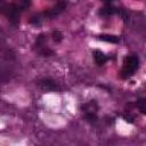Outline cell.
I'll list each match as a JSON object with an SVG mask.
<instances>
[{
	"label": "cell",
	"mask_w": 146,
	"mask_h": 146,
	"mask_svg": "<svg viewBox=\"0 0 146 146\" xmlns=\"http://www.w3.org/2000/svg\"><path fill=\"white\" fill-rule=\"evenodd\" d=\"M139 67V58L135 55L127 56L123 60V66L121 70V76L123 79L130 78Z\"/></svg>",
	"instance_id": "1"
},
{
	"label": "cell",
	"mask_w": 146,
	"mask_h": 146,
	"mask_svg": "<svg viewBox=\"0 0 146 146\" xmlns=\"http://www.w3.org/2000/svg\"><path fill=\"white\" fill-rule=\"evenodd\" d=\"M94 59H95L96 64L99 65V66L104 65V64L107 62L106 55H105L103 51H100V50H94Z\"/></svg>",
	"instance_id": "6"
},
{
	"label": "cell",
	"mask_w": 146,
	"mask_h": 146,
	"mask_svg": "<svg viewBox=\"0 0 146 146\" xmlns=\"http://www.w3.org/2000/svg\"><path fill=\"white\" fill-rule=\"evenodd\" d=\"M99 40L106 41V42H111V43H117L120 41V38L116 35H111V34H100L98 36Z\"/></svg>",
	"instance_id": "7"
},
{
	"label": "cell",
	"mask_w": 146,
	"mask_h": 146,
	"mask_svg": "<svg viewBox=\"0 0 146 146\" xmlns=\"http://www.w3.org/2000/svg\"><path fill=\"white\" fill-rule=\"evenodd\" d=\"M145 103H146V100L145 99H139L138 102H137V107L140 110V112L141 113H145L146 112V107H145Z\"/></svg>",
	"instance_id": "12"
},
{
	"label": "cell",
	"mask_w": 146,
	"mask_h": 146,
	"mask_svg": "<svg viewBox=\"0 0 146 146\" xmlns=\"http://www.w3.org/2000/svg\"><path fill=\"white\" fill-rule=\"evenodd\" d=\"M123 117H124V120L128 121V122H133V116L130 115V114H124Z\"/></svg>",
	"instance_id": "13"
},
{
	"label": "cell",
	"mask_w": 146,
	"mask_h": 146,
	"mask_svg": "<svg viewBox=\"0 0 146 146\" xmlns=\"http://www.w3.org/2000/svg\"><path fill=\"white\" fill-rule=\"evenodd\" d=\"M115 11H116L115 8L112 7V6H110V3H108V5H106L104 8H102L99 10V14L103 15V16H110V15H113Z\"/></svg>",
	"instance_id": "8"
},
{
	"label": "cell",
	"mask_w": 146,
	"mask_h": 146,
	"mask_svg": "<svg viewBox=\"0 0 146 146\" xmlns=\"http://www.w3.org/2000/svg\"><path fill=\"white\" fill-rule=\"evenodd\" d=\"M102 1H104L105 3H107V5H108V3H111V1H112V0H102Z\"/></svg>",
	"instance_id": "14"
},
{
	"label": "cell",
	"mask_w": 146,
	"mask_h": 146,
	"mask_svg": "<svg viewBox=\"0 0 146 146\" xmlns=\"http://www.w3.org/2000/svg\"><path fill=\"white\" fill-rule=\"evenodd\" d=\"M38 86L43 91H59L60 87L51 79H42L38 82Z\"/></svg>",
	"instance_id": "5"
},
{
	"label": "cell",
	"mask_w": 146,
	"mask_h": 146,
	"mask_svg": "<svg viewBox=\"0 0 146 146\" xmlns=\"http://www.w3.org/2000/svg\"><path fill=\"white\" fill-rule=\"evenodd\" d=\"M86 120L90 123H95L97 121V115H96V112H91V111H88L86 112Z\"/></svg>",
	"instance_id": "9"
},
{
	"label": "cell",
	"mask_w": 146,
	"mask_h": 146,
	"mask_svg": "<svg viewBox=\"0 0 146 146\" xmlns=\"http://www.w3.org/2000/svg\"><path fill=\"white\" fill-rule=\"evenodd\" d=\"M66 3H67V0H58L54 7H51L50 9H48V10H46L43 13V16L44 17H49V18H54V17L58 16L65 9Z\"/></svg>",
	"instance_id": "3"
},
{
	"label": "cell",
	"mask_w": 146,
	"mask_h": 146,
	"mask_svg": "<svg viewBox=\"0 0 146 146\" xmlns=\"http://www.w3.org/2000/svg\"><path fill=\"white\" fill-rule=\"evenodd\" d=\"M35 48L39 51V54L41 56H51L54 55V51L51 49H49L46 46V36L43 34H40L35 41Z\"/></svg>",
	"instance_id": "4"
},
{
	"label": "cell",
	"mask_w": 146,
	"mask_h": 146,
	"mask_svg": "<svg viewBox=\"0 0 146 146\" xmlns=\"http://www.w3.org/2000/svg\"><path fill=\"white\" fill-rule=\"evenodd\" d=\"M52 39H54L56 42H60V41L63 40V34H62V32H59V31H54V32H52Z\"/></svg>",
	"instance_id": "11"
},
{
	"label": "cell",
	"mask_w": 146,
	"mask_h": 146,
	"mask_svg": "<svg viewBox=\"0 0 146 146\" xmlns=\"http://www.w3.org/2000/svg\"><path fill=\"white\" fill-rule=\"evenodd\" d=\"M17 2L15 3L17 7H19V9L21 10H23V9H25L26 7H29L30 6V3H31V0H16Z\"/></svg>",
	"instance_id": "10"
},
{
	"label": "cell",
	"mask_w": 146,
	"mask_h": 146,
	"mask_svg": "<svg viewBox=\"0 0 146 146\" xmlns=\"http://www.w3.org/2000/svg\"><path fill=\"white\" fill-rule=\"evenodd\" d=\"M19 7H17L15 3H8L2 0H0V13L6 15L8 19L13 24H17L19 21Z\"/></svg>",
	"instance_id": "2"
}]
</instances>
